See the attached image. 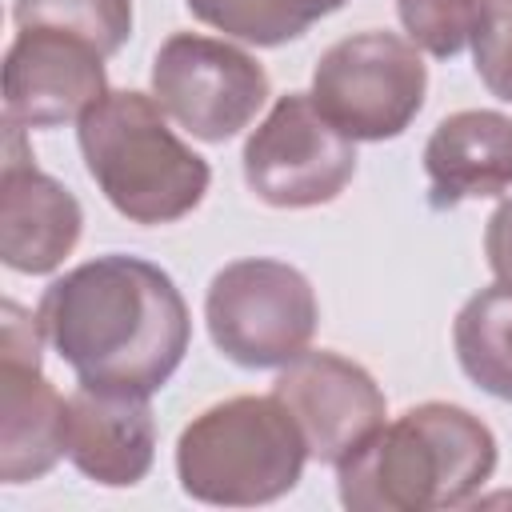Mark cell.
<instances>
[{
	"label": "cell",
	"instance_id": "cell-1",
	"mask_svg": "<svg viewBox=\"0 0 512 512\" xmlns=\"http://www.w3.org/2000/svg\"><path fill=\"white\" fill-rule=\"evenodd\" d=\"M52 352L88 388L160 392L184 364L192 316L176 280L140 256H96L52 280L36 308Z\"/></svg>",
	"mask_w": 512,
	"mask_h": 512
},
{
	"label": "cell",
	"instance_id": "cell-2",
	"mask_svg": "<svg viewBox=\"0 0 512 512\" xmlns=\"http://www.w3.org/2000/svg\"><path fill=\"white\" fill-rule=\"evenodd\" d=\"M496 456V436L476 412L424 400L336 464L340 504L352 512L460 508L492 480Z\"/></svg>",
	"mask_w": 512,
	"mask_h": 512
},
{
	"label": "cell",
	"instance_id": "cell-3",
	"mask_svg": "<svg viewBox=\"0 0 512 512\" xmlns=\"http://www.w3.org/2000/svg\"><path fill=\"white\" fill-rule=\"evenodd\" d=\"M76 140L104 200L132 224H176L208 192L212 168L164 120L156 96L104 92L80 120Z\"/></svg>",
	"mask_w": 512,
	"mask_h": 512
},
{
	"label": "cell",
	"instance_id": "cell-4",
	"mask_svg": "<svg viewBox=\"0 0 512 512\" xmlns=\"http://www.w3.org/2000/svg\"><path fill=\"white\" fill-rule=\"evenodd\" d=\"M308 464V444L280 396H232L176 440L180 488L216 508H256L288 496Z\"/></svg>",
	"mask_w": 512,
	"mask_h": 512
},
{
	"label": "cell",
	"instance_id": "cell-5",
	"mask_svg": "<svg viewBox=\"0 0 512 512\" xmlns=\"http://www.w3.org/2000/svg\"><path fill=\"white\" fill-rule=\"evenodd\" d=\"M212 344L240 368H284L316 336V292L284 260L248 256L224 264L204 296Z\"/></svg>",
	"mask_w": 512,
	"mask_h": 512
},
{
	"label": "cell",
	"instance_id": "cell-6",
	"mask_svg": "<svg viewBox=\"0 0 512 512\" xmlns=\"http://www.w3.org/2000/svg\"><path fill=\"white\" fill-rule=\"evenodd\" d=\"M428 96V68L412 40L364 28L336 40L312 72L316 108L352 140H396Z\"/></svg>",
	"mask_w": 512,
	"mask_h": 512
},
{
	"label": "cell",
	"instance_id": "cell-7",
	"mask_svg": "<svg viewBox=\"0 0 512 512\" xmlns=\"http://www.w3.org/2000/svg\"><path fill=\"white\" fill-rule=\"evenodd\" d=\"M356 176V140L344 136L312 100L288 92L244 144V180L272 208L332 204Z\"/></svg>",
	"mask_w": 512,
	"mask_h": 512
},
{
	"label": "cell",
	"instance_id": "cell-8",
	"mask_svg": "<svg viewBox=\"0 0 512 512\" xmlns=\"http://www.w3.org/2000/svg\"><path fill=\"white\" fill-rule=\"evenodd\" d=\"M152 96L196 140L224 144L264 108L268 72L228 40L172 32L152 60Z\"/></svg>",
	"mask_w": 512,
	"mask_h": 512
},
{
	"label": "cell",
	"instance_id": "cell-9",
	"mask_svg": "<svg viewBox=\"0 0 512 512\" xmlns=\"http://www.w3.org/2000/svg\"><path fill=\"white\" fill-rule=\"evenodd\" d=\"M40 320L16 300L0 304V480L28 484L48 476L64 448L68 400L40 372Z\"/></svg>",
	"mask_w": 512,
	"mask_h": 512
},
{
	"label": "cell",
	"instance_id": "cell-10",
	"mask_svg": "<svg viewBox=\"0 0 512 512\" xmlns=\"http://www.w3.org/2000/svg\"><path fill=\"white\" fill-rule=\"evenodd\" d=\"M272 396H280V404L300 424L308 456L332 468L356 452L388 416V400L372 372L328 348H308L284 364Z\"/></svg>",
	"mask_w": 512,
	"mask_h": 512
},
{
	"label": "cell",
	"instance_id": "cell-11",
	"mask_svg": "<svg viewBox=\"0 0 512 512\" xmlns=\"http://www.w3.org/2000/svg\"><path fill=\"white\" fill-rule=\"evenodd\" d=\"M104 60L88 40L20 28L4 56V120L20 128H60L80 120L108 92Z\"/></svg>",
	"mask_w": 512,
	"mask_h": 512
},
{
	"label": "cell",
	"instance_id": "cell-12",
	"mask_svg": "<svg viewBox=\"0 0 512 512\" xmlns=\"http://www.w3.org/2000/svg\"><path fill=\"white\" fill-rule=\"evenodd\" d=\"M4 172H0V260L24 276H48L76 248L84 228L80 200L48 172L36 168L20 140V124L4 120Z\"/></svg>",
	"mask_w": 512,
	"mask_h": 512
},
{
	"label": "cell",
	"instance_id": "cell-13",
	"mask_svg": "<svg viewBox=\"0 0 512 512\" xmlns=\"http://www.w3.org/2000/svg\"><path fill=\"white\" fill-rule=\"evenodd\" d=\"M68 460L104 488H132L152 472L156 460V420L148 396L88 388L68 396Z\"/></svg>",
	"mask_w": 512,
	"mask_h": 512
},
{
	"label": "cell",
	"instance_id": "cell-14",
	"mask_svg": "<svg viewBox=\"0 0 512 512\" xmlns=\"http://www.w3.org/2000/svg\"><path fill=\"white\" fill-rule=\"evenodd\" d=\"M428 204L456 208L464 200L500 196L512 188V116L464 108L444 116L424 144Z\"/></svg>",
	"mask_w": 512,
	"mask_h": 512
},
{
	"label": "cell",
	"instance_id": "cell-15",
	"mask_svg": "<svg viewBox=\"0 0 512 512\" xmlns=\"http://www.w3.org/2000/svg\"><path fill=\"white\" fill-rule=\"evenodd\" d=\"M464 376L496 400H512V288L492 284L464 300L452 324Z\"/></svg>",
	"mask_w": 512,
	"mask_h": 512
},
{
	"label": "cell",
	"instance_id": "cell-16",
	"mask_svg": "<svg viewBox=\"0 0 512 512\" xmlns=\"http://www.w3.org/2000/svg\"><path fill=\"white\" fill-rule=\"evenodd\" d=\"M184 4L200 24L240 44L280 48L304 36L316 20L344 8L348 0H184Z\"/></svg>",
	"mask_w": 512,
	"mask_h": 512
},
{
	"label": "cell",
	"instance_id": "cell-17",
	"mask_svg": "<svg viewBox=\"0 0 512 512\" xmlns=\"http://www.w3.org/2000/svg\"><path fill=\"white\" fill-rule=\"evenodd\" d=\"M16 28H52L88 40L100 56H112L132 36V0H16Z\"/></svg>",
	"mask_w": 512,
	"mask_h": 512
},
{
	"label": "cell",
	"instance_id": "cell-18",
	"mask_svg": "<svg viewBox=\"0 0 512 512\" xmlns=\"http://www.w3.org/2000/svg\"><path fill=\"white\" fill-rule=\"evenodd\" d=\"M484 4L488 0H396V12L416 48L448 60L472 44Z\"/></svg>",
	"mask_w": 512,
	"mask_h": 512
},
{
	"label": "cell",
	"instance_id": "cell-19",
	"mask_svg": "<svg viewBox=\"0 0 512 512\" xmlns=\"http://www.w3.org/2000/svg\"><path fill=\"white\" fill-rule=\"evenodd\" d=\"M476 76L496 100L512 104V0H488L472 36Z\"/></svg>",
	"mask_w": 512,
	"mask_h": 512
},
{
	"label": "cell",
	"instance_id": "cell-20",
	"mask_svg": "<svg viewBox=\"0 0 512 512\" xmlns=\"http://www.w3.org/2000/svg\"><path fill=\"white\" fill-rule=\"evenodd\" d=\"M484 256H488V268L496 276V284L512 288V196L496 204V212L488 216V228H484Z\"/></svg>",
	"mask_w": 512,
	"mask_h": 512
}]
</instances>
